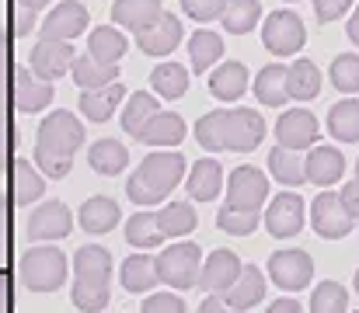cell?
<instances>
[{
  "mask_svg": "<svg viewBox=\"0 0 359 313\" xmlns=\"http://www.w3.org/2000/svg\"><path fill=\"white\" fill-rule=\"evenodd\" d=\"M119 279H122V289H126V293H150V289L161 282V275H157V258H147V254L126 258Z\"/></svg>",
  "mask_w": 359,
  "mask_h": 313,
  "instance_id": "24",
  "label": "cell"
},
{
  "mask_svg": "<svg viewBox=\"0 0 359 313\" xmlns=\"http://www.w3.org/2000/svg\"><path fill=\"white\" fill-rule=\"evenodd\" d=\"M199 247L192 244V240H182V244H171L161 258H157V275H161V282L164 286H171V289H192L196 282H199V275H203V268H199Z\"/></svg>",
  "mask_w": 359,
  "mask_h": 313,
  "instance_id": "6",
  "label": "cell"
},
{
  "mask_svg": "<svg viewBox=\"0 0 359 313\" xmlns=\"http://www.w3.org/2000/svg\"><path fill=\"white\" fill-rule=\"evenodd\" d=\"M18 275L32 293H53L67 279V258L56 247H32L18 261Z\"/></svg>",
  "mask_w": 359,
  "mask_h": 313,
  "instance_id": "4",
  "label": "cell"
},
{
  "mask_svg": "<svg viewBox=\"0 0 359 313\" xmlns=\"http://www.w3.org/2000/svg\"><path fill=\"white\" fill-rule=\"evenodd\" d=\"M265 226L272 237L286 240V237H297L304 230V199L297 192H279L272 199V206L265 209Z\"/></svg>",
  "mask_w": 359,
  "mask_h": 313,
  "instance_id": "12",
  "label": "cell"
},
{
  "mask_svg": "<svg viewBox=\"0 0 359 313\" xmlns=\"http://www.w3.org/2000/svg\"><path fill=\"white\" fill-rule=\"evenodd\" d=\"M140 139L150 143V146H178L185 139V118L175 115V111H157L147 122V129H143Z\"/></svg>",
  "mask_w": 359,
  "mask_h": 313,
  "instance_id": "27",
  "label": "cell"
},
{
  "mask_svg": "<svg viewBox=\"0 0 359 313\" xmlns=\"http://www.w3.org/2000/svg\"><path fill=\"white\" fill-rule=\"evenodd\" d=\"M265 139V118L255 108H231L220 118V150L248 153Z\"/></svg>",
  "mask_w": 359,
  "mask_h": 313,
  "instance_id": "5",
  "label": "cell"
},
{
  "mask_svg": "<svg viewBox=\"0 0 359 313\" xmlns=\"http://www.w3.org/2000/svg\"><path fill=\"white\" fill-rule=\"evenodd\" d=\"M70 77L77 81V88H81V91H95V88L116 84L119 67H116V63H102V60H95L91 53H84V56H77V60H74Z\"/></svg>",
  "mask_w": 359,
  "mask_h": 313,
  "instance_id": "22",
  "label": "cell"
},
{
  "mask_svg": "<svg viewBox=\"0 0 359 313\" xmlns=\"http://www.w3.org/2000/svg\"><path fill=\"white\" fill-rule=\"evenodd\" d=\"M182 178H185V157L178 150H161L143 157V164L126 181V195L136 206H161Z\"/></svg>",
  "mask_w": 359,
  "mask_h": 313,
  "instance_id": "3",
  "label": "cell"
},
{
  "mask_svg": "<svg viewBox=\"0 0 359 313\" xmlns=\"http://www.w3.org/2000/svg\"><path fill=\"white\" fill-rule=\"evenodd\" d=\"M224 4L227 0H182V11L196 21H213L224 14Z\"/></svg>",
  "mask_w": 359,
  "mask_h": 313,
  "instance_id": "48",
  "label": "cell"
},
{
  "mask_svg": "<svg viewBox=\"0 0 359 313\" xmlns=\"http://www.w3.org/2000/svg\"><path fill=\"white\" fill-rule=\"evenodd\" d=\"M318 132H321V125H318V118L307 108H290L276 122V139L286 150H307L318 139Z\"/></svg>",
  "mask_w": 359,
  "mask_h": 313,
  "instance_id": "14",
  "label": "cell"
},
{
  "mask_svg": "<svg viewBox=\"0 0 359 313\" xmlns=\"http://www.w3.org/2000/svg\"><path fill=\"white\" fill-rule=\"evenodd\" d=\"M157 115V98L154 95H129V102H126V111H122V129L129 132V136H143V129H147V122Z\"/></svg>",
  "mask_w": 359,
  "mask_h": 313,
  "instance_id": "39",
  "label": "cell"
},
{
  "mask_svg": "<svg viewBox=\"0 0 359 313\" xmlns=\"http://www.w3.org/2000/svg\"><path fill=\"white\" fill-rule=\"evenodd\" d=\"M339 195H342V202H346V209L353 212V219H359V181H346Z\"/></svg>",
  "mask_w": 359,
  "mask_h": 313,
  "instance_id": "52",
  "label": "cell"
},
{
  "mask_svg": "<svg viewBox=\"0 0 359 313\" xmlns=\"http://www.w3.org/2000/svg\"><path fill=\"white\" fill-rule=\"evenodd\" d=\"M88 164L95 174H105V178H116L119 171H126L129 164V150L116 143V139H98L91 150H88Z\"/></svg>",
  "mask_w": 359,
  "mask_h": 313,
  "instance_id": "32",
  "label": "cell"
},
{
  "mask_svg": "<svg viewBox=\"0 0 359 313\" xmlns=\"http://www.w3.org/2000/svg\"><path fill=\"white\" fill-rule=\"evenodd\" d=\"M286 88H290V98L314 102L321 95V70L311 60H297L293 67H286Z\"/></svg>",
  "mask_w": 359,
  "mask_h": 313,
  "instance_id": "28",
  "label": "cell"
},
{
  "mask_svg": "<svg viewBox=\"0 0 359 313\" xmlns=\"http://www.w3.org/2000/svg\"><path fill=\"white\" fill-rule=\"evenodd\" d=\"M140 313H185V303L175 293H150L143 300V310Z\"/></svg>",
  "mask_w": 359,
  "mask_h": 313,
  "instance_id": "47",
  "label": "cell"
},
{
  "mask_svg": "<svg viewBox=\"0 0 359 313\" xmlns=\"http://www.w3.org/2000/svg\"><path fill=\"white\" fill-rule=\"evenodd\" d=\"M84 143V125L70 115V111H53L42 125H39V146H35V160L42 167L46 178H67L74 167V153Z\"/></svg>",
  "mask_w": 359,
  "mask_h": 313,
  "instance_id": "1",
  "label": "cell"
},
{
  "mask_svg": "<svg viewBox=\"0 0 359 313\" xmlns=\"http://www.w3.org/2000/svg\"><path fill=\"white\" fill-rule=\"evenodd\" d=\"M349 293L339 282H321L311 296V313H346Z\"/></svg>",
  "mask_w": 359,
  "mask_h": 313,
  "instance_id": "44",
  "label": "cell"
},
{
  "mask_svg": "<svg viewBox=\"0 0 359 313\" xmlns=\"http://www.w3.org/2000/svg\"><path fill=\"white\" fill-rule=\"evenodd\" d=\"M185 188H189V195H192L196 202H213V199L220 195V188H224V171H220V164H217L213 157L196 160L192 171H189V178H185Z\"/></svg>",
  "mask_w": 359,
  "mask_h": 313,
  "instance_id": "20",
  "label": "cell"
},
{
  "mask_svg": "<svg viewBox=\"0 0 359 313\" xmlns=\"http://www.w3.org/2000/svg\"><path fill=\"white\" fill-rule=\"evenodd\" d=\"M356 174H359V160H356Z\"/></svg>",
  "mask_w": 359,
  "mask_h": 313,
  "instance_id": "57",
  "label": "cell"
},
{
  "mask_svg": "<svg viewBox=\"0 0 359 313\" xmlns=\"http://www.w3.org/2000/svg\"><path fill=\"white\" fill-rule=\"evenodd\" d=\"M74 60H77V53H74L70 42H63V39H46V35H42V39L35 42V49H32L28 67H32L42 81H60L63 74H70Z\"/></svg>",
  "mask_w": 359,
  "mask_h": 313,
  "instance_id": "10",
  "label": "cell"
},
{
  "mask_svg": "<svg viewBox=\"0 0 359 313\" xmlns=\"http://www.w3.org/2000/svg\"><path fill=\"white\" fill-rule=\"evenodd\" d=\"M304 164H307V181H314V185H321V188L335 185V181L342 178V171H346V157H342V150H335V146H314V150L304 157Z\"/></svg>",
  "mask_w": 359,
  "mask_h": 313,
  "instance_id": "19",
  "label": "cell"
},
{
  "mask_svg": "<svg viewBox=\"0 0 359 313\" xmlns=\"http://www.w3.org/2000/svg\"><path fill=\"white\" fill-rule=\"evenodd\" d=\"M126 95H129V91L122 88L119 81H116V84H105V88H95V91H84V95H81V111H84L88 122H109Z\"/></svg>",
  "mask_w": 359,
  "mask_h": 313,
  "instance_id": "21",
  "label": "cell"
},
{
  "mask_svg": "<svg viewBox=\"0 0 359 313\" xmlns=\"http://www.w3.org/2000/svg\"><path fill=\"white\" fill-rule=\"evenodd\" d=\"M46 4L49 0H14V32L18 35H28L35 28V18H39V11Z\"/></svg>",
  "mask_w": 359,
  "mask_h": 313,
  "instance_id": "46",
  "label": "cell"
},
{
  "mask_svg": "<svg viewBox=\"0 0 359 313\" xmlns=\"http://www.w3.org/2000/svg\"><path fill=\"white\" fill-rule=\"evenodd\" d=\"M349 39L359 46V7L353 11V18H349Z\"/></svg>",
  "mask_w": 359,
  "mask_h": 313,
  "instance_id": "55",
  "label": "cell"
},
{
  "mask_svg": "<svg viewBox=\"0 0 359 313\" xmlns=\"http://www.w3.org/2000/svg\"><path fill=\"white\" fill-rule=\"evenodd\" d=\"M349 7H353V0H314V14H318V21H321V25L339 21Z\"/></svg>",
  "mask_w": 359,
  "mask_h": 313,
  "instance_id": "49",
  "label": "cell"
},
{
  "mask_svg": "<svg viewBox=\"0 0 359 313\" xmlns=\"http://www.w3.org/2000/svg\"><path fill=\"white\" fill-rule=\"evenodd\" d=\"M356 293H359V272H356Z\"/></svg>",
  "mask_w": 359,
  "mask_h": 313,
  "instance_id": "56",
  "label": "cell"
},
{
  "mask_svg": "<svg viewBox=\"0 0 359 313\" xmlns=\"http://www.w3.org/2000/svg\"><path fill=\"white\" fill-rule=\"evenodd\" d=\"M269 199V178L251 167V164H241L231 171V181H227V209H241V212H258V206Z\"/></svg>",
  "mask_w": 359,
  "mask_h": 313,
  "instance_id": "9",
  "label": "cell"
},
{
  "mask_svg": "<svg viewBox=\"0 0 359 313\" xmlns=\"http://www.w3.org/2000/svg\"><path fill=\"white\" fill-rule=\"evenodd\" d=\"M224 296H227V303H234L238 310H248V307L262 303V300H265V275H262L255 265H244L238 282H234Z\"/></svg>",
  "mask_w": 359,
  "mask_h": 313,
  "instance_id": "30",
  "label": "cell"
},
{
  "mask_svg": "<svg viewBox=\"0 0 359 313\" xmlns=\"http://www.w3.org/2000/svg\"><path fill=\"white\" fill-rule=\"evenodd\" d=\"M119 202L116 199H105V195H95V199H88L84 206H81V226L88 230V233H109V230H116V223H119Z\"/></svg>",
  "mask_w": 359,
  "mask_h": 313,
  "instance_id": "31",
  "label": "cell"
},
{
  "mask_svg": "<svg viewBox=\"0 0 359 313\" xmlns=\"http://www.w3.org/2000/svg\"><path fill=\"white\" fill-rule=\"evenodd\" d=\"M157 223H161L164 237H185V233L196 230L199 216H196V209L189 202H171V206H164L157 212Z\"/></svg>",
  "mask_w": 359,
  "mask_h": 313,
  "instance_id": "41",
  "label": "cell"
},
{
  "mask_svg": "<svg viewBox=\"0 0 359 313\" xmlns=\"http://www.w3.org/2000/svg\"><path fill=\"white\" fill-rule=\"evenodd\" d=\"M126 240L133 244V247H157L161 240H164V230H161V223H157V212H136L129 223H126Z\"/></svg>",
  "mask_w": 359,
  "mask_h": 313,
  "instance_id": "40",
  "label": "cell"
},
{
  "mask_svg": "<svg viewBox=\"0 0 359 313\" xmlns=\"http://www.w3.org/2000/svg\"><path fill=\"white\" fill-rule=\"evenodd\" d=\"M262 42L272 56H293L304 49L307 42V32H304V21L293 14V11H276L265 18V28H262Z\"/></svg>",
  "mask_w": 359,
  "mask_h": 313,
  "instance_id": "7",
  "label": "cell"
},
{
  "mask_svg": "<svg viewBox=\"0 0 359 313\" xmlns=\"http://www.w3.org/2000/svg\"><path fill=\"white\" fill-rule=\"evenodd\" d=\"M224 56V39L217 35V32H196L192 39H189V60H192V67L203 74L206 67H213L217 60Z\"/></svg>",
  "mask_w": 359,
  "mask_h": 313,
  "instance_id": "42",
  "label": "cell"
},
{
  "mask_svg": "<svg viewBox=\"0 0 359 313\" xmlns=\"http://www.w3.org/2000/svg\"><path fill=\"white\" fill-rule=\"evenodd\" d=\"M328 132L339 143H359V102L346 98V102L332 104L328 111Z\"/></svg>",
  "mask_w": 359,
  "mask_h": 313,
  "instance_id": "34",
  "label": "cell"
},
{
  "mask_svg": "<svg viewBox=\"0 0 359 313\" xmlns=\"http://www.w3.org/2000/svg\"><path fill=\"white\" fill-rule=\"evenodd\" d=\"M269 313H304V310H300L297 300H276V303L269 307Z\"/></svg>",
  "mask_w": 359,
  "mask_h": 313,
  "instance_id": "54",
  "label": "cell"
},
{
  "mask_svg": "<svg viewBox=\"0 0 359 313\" xmlns=\"http://www.w3.org/2000/svg\"><path fill=\"white\" fill-rule=\"evenodd\" d=\"M74 230V216L63 202H46L32 212L28 219V237L32 240H63Z\"/></svg>",
  "mask_w": 359,
  "mask_h": 313,
  "instance_id": "16",
  "label": "cell"
},
{
  "mask_svg": "<svg viewBox=\"0 0 359 313\" xmlns=\"http://www.w3.org/2000/svg\"><path fill=\"white\" fill-rule=\"evenodd\" d=\"M210 91H213V98H220V102H238L241 95L248 91V67L238 63V60L220 63V67L210 74Z\"/></svg>",
  "mask_w": 359,
  "mask_h": 313,
  "instance_id": "23",
  "label": "cell"
},
{
  "mask_svg": "<svg viewBox=\"0 0 359 313\" xmlns=\"http://www.w3.org/2000/svg\"><path fill=\"white\" fill-rule=\"evenodd\" d=\"M7 81H11V46L0 28V171L11 157V111H7Z\"/></svg>",
  "mask_w": 359,
  "mask_h": 313,
  "instance_id": "26",
  "label": "cell"
},
{
  "mask_svg": "<svg viewBox=\"0 0 359 313\" xmlns=\"http://www.w3.org/2000/svg\"><path fill=\"white\" fill-rule=\"evenodd\" d=\"M255 98L269 108H279V104L290 98V88H286V67H265L258 77H255Z\"/></svg>",
  "mask_w": 359,
  "mask_h": 313,
  "instance_id": "37",
  "label": "cell"
},
{
  "mask_svg": "<svg viewBox=\"0 0 359 313\" xmlns=\"http://www.w3.org/2000/svg\"><path fill=\"white\" fill-rule=\"evenodd\" d=\"M150 88H154V95L175 102V98H182L189 91V70L178 67V63H161L150 74Z\"/></svg>",
  "mask_w": 359,
  "mask_h": 313,
  "instance_id": "36",
  "label": "cell"
},
{
  "mask_svg": "<svg viewBox=\"0 0 359 313\" xmlns=\"http://www.w3.org/2000/svg\"><path fill=\"white\" fill-rule=\"evenodd\" d=\"M7 251H11V216H7V199L0 195V268L7 261Z\"/></svg>",
  "mask_w": 359,
  "mask_h": 313,
  "instance_id": "50",
  "label": "cell"
},
{
  "mask_svg": "<svg viewBox=\"0 0 359 313\" xmlns=\"http://www.w3.org/2000/svg\"><path fill=\"white\" fill-rule=\"evenodd\" d=\"M241 258L234 251H213L206 261H203V275H199V286L203 289H210V293H227L234 282H238L241 275Z\"/></svg>",
  "mask_w": 359,
  "mask_h": 313,
  "instance_id": "17",
  "label": "cell"
},
{
  "mask_svg": "<svg viewBox=\"0 0 359 313\" xmlns=\"http://www.w3.org/2000/svg\"><path fill=\"white\" fill-rule=\"evenodd\" d=\"M258 18H262V4L258 0H227L224 4V14H220V21H224V28L231 35L251 32L258 25Z\"/></svg>",
  "mask_w": 359,
  "mask_h": 313,
  "instance_id": "38",
  "label": "cell"
},
{
  "mask_svg": "<svg viewBox=\"0 0 359 313\" xmlns=\"http://www.w3.org/2000/svg\"><path fill=\"white\" fill-rule=\"evenodd\" d=\"M112 282V254L102 244H84L74 254V307L84 313H98L109 307Z\"/></svg>",
  "mask_w": 359,
  "mask_h": 313,
  "instance_id": "2",
  "label": "cell"
},
{
  "mask_svg": "<svg viewBox=\"0 0 359 313\" xmlns=\"http://www.w3.org/2000/svg\"><path fill=\"white\" fill-rule=\"evenodd\" d=\"M269 275H272V282H276L279 289L297 293V289H304V286L311 282V275H314V261H311L307 251H297V247H290V251H276V254L269 258Z\"/></svg>",
  "mask_w": 359,
  "mask_h": 313,
  "instance_id": "11",
  "label": "cell"
},
{
  "mask_svg": "<svg viewBox=\"0 0 359 313\" xmlns=\"http://www.w3.org/2000/svg\"><path fill=\"white\" fill-rule=\"evenodd\" d=\"M0 313H11V282L4 272H0Z\"/></svg>",
  "mask_w": 359,
  "mask_h": 313,
  "instance_id": "53",
  "label": "cell"
},
{
  "mask_svg": "<svg viewBox=\"0 0 359 313\" xmlns=\"http://www.w3.org/2000/svg\"><path fill=\"white\" fill-rule=\"evenodd\" d=\"M332 84L342 95H356L359 91V56L356 53H339L332 60Z\"/></svg>",
  "mask_w": 359,
  "mask_h": 313,
  "instance_id": "43",
  "label": "cell"
},
{
  "mask_svg": "<svg viewBox=\"0 0 359 313\" xmlns=\"http://www.w3.org/2000/svg\"><path fill=\"white\" fill-rule=\"evenodd\" d=\"M126 46H129V42H126V35H122L116 25H102V28H95L91 39H88V53H91L95 60H102V63H119Z\"/></svg>",
  "mask_w": 359,
  "mask_h": 313,
  "instance_id": "35",
  "label": "cell"
},
{
  "mask_svg": "<svg viewBox=\"0 0 359 313\" xmlns=\"http://www.w3.org/2000/svg\"><path fill=\"white\" fill-rule=\"evenodd\" d=\"M161 14H164L161 0H116V7H112L116 25L129 28V32H143V28L154 25Z\"/></svg>",
  "mask_w": 359,
  "mask_h": 313,
  "instance_id": "25",
  "label": "cell"
},
{
  "mask_svg": "<svg viewBox=\"0 0 359 313\" xmlns=\"http://www.w3.org/2000/svg\"><path fill=\"white\" fill-rule=\"evenodd\" d=\"M269 171H272V178H276L279 185H286V188H300V185L307 181V164H304L293 150H286V146H279V150L269 153Z\"/></svg>",
  "mask_w": 359,
  "mask_h": 313,
  "instance_id": "33",
  "label": "cell"
},
{
  "mask_svg": "<svg viewBox=\"0 0 359 313\" xmlns=\"http://www.w3.org/2000/svg\"><path fill=\"white\" fill-rule=\"evenodd\" d=\"M217 226L224 233H234V237H248L255 226H258V212H241V209H220L217 212Z\"/></svg>",
  "mask_w": 359,
  "mask_h": 313,
  "instance_id": "45",
  "label": "cell"
},
{
  "mask_svg": "<svg viewBox=\"0 0 359 313\" xmlns=\"http://www.w3.org/2000/svg\"><path fill=\"white\" fill-rule=\"evenodd\" d=\"M353 212L346 209L342 195L335 192H321L314 202H311V226L325 237V240H342L353 233Z\"/></svg>",
  "mask_w": 359,
  "mask_h": 313,
  "instance_id": "8",
  "label": "cell"
},
{
  "mask_svg": "<svg viewBox=\"0 0 359 313\" xmlns=\"http://www.w3.org/2000/svg\"><path fill=\"white\" fill-rule=\"evenodd\" d=\"M182 35H185V32H182V21L164 11L154 25H147L143 32H136V46H140L143 56H168V53L178 49Z\"/></svg>",
  "mask_w": 359,
  "mask_h": 313,
  "instance_id": "13",
  "label": "cell"
},
{
  "mask_svg": "<svg viewBox=\"0 0 359 313\" xmlns=\"http://www.w3.org/2000/svg\"><path fill=\"white\" fill-rule=\"evenodd\" d=\"M53 102V81H42L32 67L14 70V108L18 111H39Z\"/></svg>",
  "mask_w": 359,
  "mask_h": 313,
  "instance_id": "18",
  "label": "cell"
},
{
  "mask_svg": "<svg viewBox=\"0 0 359 313\" xmlns=\"http://www.w3.org/2000/svg\"><path fill=\"white\" fill-rule=\"evenodd\" d=\"M199 313H244V310H238L234 303H227V296H224V293H213V296L199 307Z\"/></svg>",
  "mask_w": 359,
  "mask_h": 313,
  "instance_id": "51",
  "label": "cell"
},
{
  "mask_svg": "<svg viewBox=\"0 0 359 313\" xmlns=\"http://www.w3.org/2000/svg\"><path fill=\"white\" fill-rule=\"evenodd\" d=\"M11 192H14V202L32 206L35 199H42L46 178H42L28 160H11Z\"/></svg>",
  "mask_w": 359,
  "mask_h": 313,
  "instance_id": "29",
  "label": "cell"
},
{
  "mask_svg": "<svg viewBox=\"0 0 359 313\" xmlns=\"http://www.w3.org/2000/svg\"><path fill=\"white\" fill-rule=\"evenodd\" d=\"M88 7L81 4V0H60L53 11H49V18L42 21V35L46 39H63V42H70V39H77L84 28H88Z\"/></svg>",
  "mask_w": 359,
  "mask_h": 313,
  "instance_id": "15",
  "label": "cell"
}]
</instances>
